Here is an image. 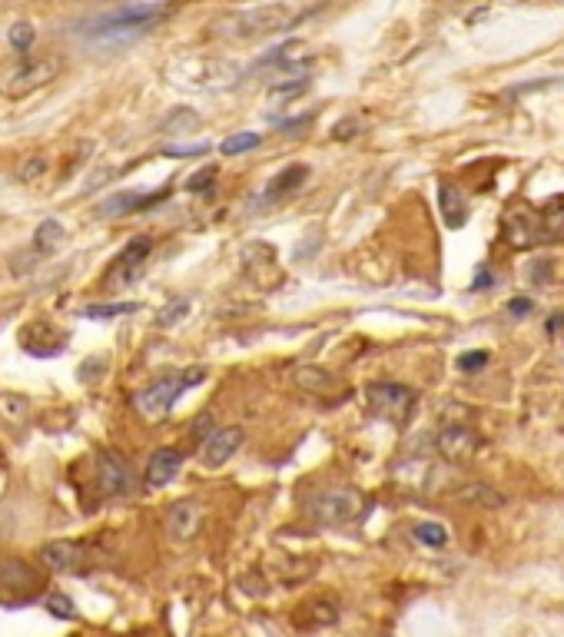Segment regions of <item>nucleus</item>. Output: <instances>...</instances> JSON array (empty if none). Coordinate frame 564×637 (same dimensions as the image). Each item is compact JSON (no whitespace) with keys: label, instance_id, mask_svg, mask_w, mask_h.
Listing matches in <instances>:
<instances>
[{"label":"nucleus","instance_id":"obj_17","mask_svg":"<svg viewBox=\"0 0 564 637\" xmlns=\"http://www.w3.org/2000/svg\"><path fill=\"white\" fill-rule=\"evenodd\" d=\"M150 253H153V239H150V236L130 239L127 249H123V253L117 256V263H113V269H123V273H127V279H130L133 273H137V266H140Z\"/></svg>","mask_w":564,"mask_h":637},{"label":"nucleus","instance_id":"obj_9","mask_svg":"<svg viewBox=\"0 0 564 637\" xmlns=\"http://www.w3.org/2000/svg\"><path fill=\"white\" fill-rule=\"evenodd\" d=\"M54 77H57V60H50V57L24 60V64L10 73L7 93H14V97H24V93H30V90L47 87V83L54 80Z\"/></svg>","mask_w":564,"mask_h":637},{"label":"nucleus","instance_id":"obj_4","mask_svg":"<svg viewBox=\"0 0 564 637\" xmlns=\"http://www.w3.org/2000/svg\"><path fill=\"white\" fill-rule=\"evenodd\" d=\"M365 402H369V412L375 419L389 422V425H405L415 412V392L409 385L399 382H372L365 389Z\"/></svg>","mask_w":564,"mask_h":637},{"label":"nucleus","instance_id":"obj_31","mask_svg":"<svg viewBox=\"0 0 564 637\" xmlns=\"http://www.w3.org/2000/svg\"><path fill=\"white\" fill-rule=\"evenodd\" d=\"M44 160H40V156H37V160L34 163H27L24 166V170H20V180H34V176H40V173H44Z\"/></svg>","mask_w":564,"mask_h":637},{"label":"nucleus","instance_id":"obj_3","mask_svg":"<svg viewBox=\"0 0 564 637\" xmlns=\"http://www.w3.org/2000/svg\"><path fill=\"white\" fill-rule=\"evenodd\" d=\"M302 14L289 4H273V7H249L243 14L229 17L223 24V34L233 40H253L263 34H279V30L292 27V20H299Z\"/></svg>","mask_w":564,"mask_h":637},{"label":"nucleus","instance_id":"obj_32","mask_svg":"<svg viewBox=\"0 0 564 637\" xmlns=\"http://www.w3.org/2000/svg\"><path fill=\"white\" fill-rule=\"evenodd\" d=\"M352 130H359V123H355V120H342L339 123V127L336 130H332V133H336V137L339 140H346V137H355V133Z\"/></svg>","mask_w":564,"mask_h":637},{"label":"nucleus","instance_id":"obj_11","mask_svg":"<svg viewBox=\"0 0 564 637\" xmlns=\"http://www.w3.org/2000/svg\"><path fill=\"white\" fill-rule=\"evenodd\" d=\"M166 193L170 190H156V193H133V190H120L107 196L100 206H97V216L100 219H117V216H127V213H140V210H150L153 203L166 200Z\"/></svg>","mask_w":564,"mask_h":637},{"label":"nucleus","instance_id":"obj_16","mask_svg":"<svg viewBox=\"0 0 564 637\" xmlns=\"http://www.w3.org/2000/svg\"><path fill=\"white\" fill-rule=\"evenodd\" d=\"M438 206H442L445 226L462 229L468 223V203H465V196H462V190H458V186H452V183L438 186Z\"/></svg>","mask_w":564,"mask_h":637},{"label":"nucleus","instance_id":"obj_30","mask_svg":"<svg viewBox=\"0 0 564 637\" xmlns=\"http://www.w3.org/2000/svg\"><path fill=\"white\" fill-rule=\"evenodd\" d=\"M531 309H535V299H511V302H508V312H511V316H528Z\"/></svg>","mask_w":564,"mask_h":637},{"label":"nucleus","instance_id":"obj_5","mask_svg":"<svg viewBox=\"0 0 564 637\" xmlns=\"http://www.w3.org/2000/svg\"><path fill=\"white\" fill-rule=\"evenodd\" d=\"M206 379V372L203 369H193L190 372H180V375H163L160 382H153L150 389H143L137 395V409L140 415H146V419H163L166 412L173 409L176 399L190 389V385H200Z\"/></svg>","mask_w":564,"mask_h":637},{"label":"nucleus","instance_id":"obj_25","mask_svg":"<svg viewBox=\"0 0 564 637\" xmlns=\"http://www.w3.org/2000/svg\"><path fill=\"white\" fill-rule=\"evenodd\" d=\"M34 27H30L27 24V20H20V24H14V27H10L7 30V40H10V47H14V50H20V54H27V50H30V44H34Z\"/></svg>","mask_w":564,"mask_h":637},{"label":"nucleus","instance_id":"obj_7","mask_svg":"<svg viewBox=\"0 0 564 637\" xmlns=\"http://www.w3.org/2000/svg\"><path fill=\"white\" fill-rule=\"evenodd\" d=\"M97 485L107 498H127L137 485V475L130 472V465L123 462L117 452H100L97 455Z\"/></svg>","mask_w":564,"mask_h":637},{"label":"nucleus","instance_id":"obj_22","mask_svg":"<svg viewBox=\"0 0 564 637\" xmlns=\"http://www.w3.org/2000/svg\"><path fill=\"white\" fill-rule=\"evenodd\" d=\"M296 382L302 385V389H312V392H322L332 385V375H326L322 369H309V365H302V369H296Z\"/></svg>","mask_w":564,"mask_h":637},{"label":"nucleus","instance_id":"obj_21","mask_svg":"<svg viewBox=\"0 0 564 637\" xmlns=\"http://www.w3.org/2000/svg\"><path fill=\"white\" fill-rule=\"evenodd\" d=\"M140 306L137 302H103V306H87L83 309V316L87 319H113V316H127V312H137Z\"/></svg>","mask_w":564,"mask_h":637},{"label":"nucleus","instance_id":"obj_29","mask_svg":"<svg viewBox=\"0 0 564 637\" xmlns=\"http://www.w3.org/2000/svg\"><path fill=\"white\" fill-rule=\"evenodd\" d=\"M488 359H492L488 352H465L462 359H458V369H462V372H478V369H485Z\"/></svg>","mask_w":564,"mask_h":637},{"label":"nucleus","instance_id":"obj_34","mask_svg":"<svg viewBox=\"0 0 564 637\" xmlns=\"http://www.w3.org/2000/svg\"><path fill=\"white\" fill-rule=\"evenodd\" d=\"M485 286H492V276H488V273H482V276H478L472 289H485Z\"/></svg>","mask_w":564,"mask_h":637},{"label":"nucleus","instance_id":"obj_18","mask_svg":"<svg viewBox=\"0 0 564 637\" xmlns=\"http://www.w3.org/2000/svg\"><path fill=\"white\" fill-rule=\"evenodd\" d=\"M60 243H64V226H60L57 219H44V223L37 226V233H34V253L37 256H50Z\"/></svg>","mask_w":564,"mask_h":637},{"label":"nucleus","instance_id":"obj_13","mask_svg":"<svg viewBox=\"0 0 564 637\" xmlns=\"http://www.w3.org/2000/svg\"><path fill=\"white\" fill-rule=\"evenodd\" d=\"M180 468H183V452H180V448H160V452H153L150 462H146V485H150V488L170 485Z\"/></svg>","mask_w":564,"mask_h":637},{"label":"nucleus","instance_id":"obj_26","mask_svg":"<svg viewBox=\"0 0 564 637\" xmlns=\"http://www.w3.org/2000/svg\"><path fill=\"white\" fill-rule=\"evenodd\" d=\"M186 312H190V299H183V296L170 299V306L160 309V326H173V322H180Z\"/></svg>","mask_w":564,"mask_h":637},{"label":"nucleus","instance_id":"obj_10","mask_svg":"<svg viewBox=\"0 0 564 637\" xmlns=\"http://www.w3.org/2000/svg\"><path fill=\"white\" fill-rule=\"evenodd\" d=\"M40 565L54 574H80L83 561H87V551H83L77 541H50V545L40 548Z\"/></svg>","mask_w":564,"mask_h":637},{"label":"nucleus","instance_id":"obj_14","mask_svg":"<svg viewBox=\"0 0 564 637\" xmlns=\"http://www.w3.org/2000/svg\"><path fill=\"white\" fill-rule=\"evenodd\" d=\"M309 176V166H286V170H279L273 180L266 183L263 196H259V203H279L286 200L289 193H296L302 183H306Z\"/></svg>","mask_w":564,"mask_h":637},{"label":"nucleus","instance_id":"obj_19","mask_svg":"<svg viewBox=\"0 0 564 637\" xmlns=\"http://www.w3.org/2000/svg\"><path fill=\"white\" fill-rule=\"evenodd\" d=\"M412 535H415V541H422L428 548L448 545V531H445V525H438V521H422V525L412 528Z\"/></svg>","mask_w":564,"mask_h":637},{"label":"nucleus","instance_id":"obj_20","mask_svg":"<svg viewBox=\"0 0 564 637\" xmlns=\"http://www.w3.org/2000/svg\"><path fill=\"white\" fill-rule=\"evenodd\" d=\"M259 143H263L259 133H233V137H226L223 143H219V153H223V156H239V153L256 150Z\"/></svg>","mask_w":564,"mask_h":637},{"label":"nucleus","instance_id":"obj_12","mask_svg":"<svg viewBox=\"0 0 564 637\" xmlns=\"http://www.w3.org/2000/svg\"><path fill=\"white\" fill-rule=\"evenodd\" d=\"M243 428L239 425H226V428H213L210 435H206L203 442V462L210 468H219L226 465L229 458H233L239 452V445H243Z\"/></svg>","mask_w":564,"mask_h":637},{"label":"nucleus","instance_id":"obj_27","mask_svg":"<svg viewBox=\"0 0 564 637\" xmlns=\"http://www.w3.org/2000/svg\"><path fill=\"white\" fill-rule=\"evenodd\" d=\"M47 608L54 614H60V618H67V621L77 618V608H73V601L67 598V594H54V598L47 601Z\"/></svg>","mask_w":564,"mask_h":637},{"label":"nucleus","instance_id":"obj_15","mask_svg":"<svg viewBox=\"0 0 564 637\" xmlns=\"http://www.w3.org/2000/svg\"><path fill=\"white\" fill-rule=\"evenodd\" d=\"M200 521H203V511L196 501H176L170 515H166V528H170L173 538H193L196 531H200Z\"/></svg>","mask_w":564,"mask_h":637},{"label":"nucleus","instance_id":"obj_23","mask_svg":"<svg viewBox=\"0 0 564 637\" xmlns=\"http://www.w3.org/2000/svg\"><path fill=\"white\" fill-rule=\"evenodd\" d=\"M216 166H203V170H196L193 176H186V193H196V196H203V193H210V186L216 183Z\"/></svg>","mask_w":564,"mask_h":637},{"label":"nucleus","instance_id":"obj_6","mask_svg":"<svg viewBox=\"0 0 564 637\" xmlns=\"http://www.w3.org/2000/svg\"><path fill=\"white\" fill-rule=\"evenodd\" d=\"M312 518L326 528H346L362 515V495L355 488H329L312 501Z\"/></svg>","mask_w":564,"mask_h":637},{"label":"nucleus","instance_id":"obj_33","mask_svg":"<svg viewBox=\"0 0 564 637\" xmlns=\"http://www.w3.org/2000/svg\"><path fill=\"white\" fill-rule=\"evenodd\" d=\"M564 326V312H558V316H551V322H548V332H558Z\"/></svg>","mask_w":564,"mask_h":637},{"label":"nucleus","instance_id":"obj_8","mask_svg":"<svg viewBox=\"0 0 564 637\" xmlns=\"http://www.w3.org/2000/svg\"><path fill=\"white\" fill-rule=\"evenodd\" d=\"M435 445H438V452H442V458L462 465L468 458H475V452L482 448V438H478V432H472L468 425H448L438 432Z\"/></svg>","mask_w":564,"mask_h":637},{"label":"nucleus","instance_id":"obj_24","mask_svg":"<svg viewBox=\"0 0 564 637\" xmlns=\"http://www.w3.org/2000/svg\"><path fill=\"white\" fill-rule=\"evenodd\" d=\"M309 90V80L306 77H299V80H286V83H273L269 87V100H292V97H299V93H306Z\"/></svg>","mask_w":564,"mask_h":637},{"label":"nucleus","instance_id":"obj_2","mask_svg":"<svg viewBox=\"0 0 564 637\" xmlns=\"http://www.w3.org/2000/svg\"><path fill=\"white\" fill-rule=\"evenodd\" d=\"M564 239V196H555L538 210H518L508 216V243L518 249L561 243Z\"/></svg>","mask_w":564,"mask_h":637},{"label":"nucleus","instance_id":"obj_1","mask_svg":"<svg viewBox=\"0 0 564 637\" xmlns=\"http://www.w3.org/2000/svg\"><path fill=\"white\" fill-rule=\"evenodd\" d=\"M166 14H170L166 4H123L87 20L83 24V37L97 40V44H117V40L127 44V40L153 30L156 20H163Z\"/></svg>","mask_w":564,"mask_h":637},{"label":"nucleus","instance_id":"obj_28","mask_svg":"<svg viewBox=\"0 0 564 637\" xmlns=\"http://www.w3.org/2000/svg\"><path fill=\"white\" fill-rule=\"evenodd\" d=\"M210 143H183V146H166L163 156H206Z\"/></svg>","mask_w":564,"mask_h":637}]
</instances>
